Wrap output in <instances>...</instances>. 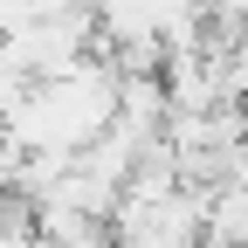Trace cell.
Masks as SVG:
<instances>
[{
    "instance_id": "cell-1",
    "label": "cell",
    "mask_w": 248,
    "mask_h": 248,
    "mask_svg": "<svg viewBox=\"0 0 248 248\" xmlns=\"http://www.w3.org/2000/svg\"><path fill=\"white\" fill-rule=\"evenodd\" d=\"M28 90H35V76H28V69H21V55L0 42V117H7V110L28 97Z\"/></svg>"
}]
</instances>
